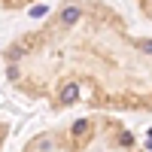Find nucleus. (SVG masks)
<instances>
[{
	"label": "nucleus",
	"mask_w": 152,
	"mask_h": 152,
	"mask_svg": "<svg viewBox=\"0 0 152 152\" xmlns=\"http://www.w3.org/2000/svg\"><path fill=\"white\" fill-rule=\"evenodd\" d=\"M3 76L49 110L152 113V37L110 3H64L6 43Z\"/></svg>",
	"instance_id": "nucleus-1"
},
{
	"label": "nucleus",
	"mask_w": 152,
	"mask_h": 152,
	"mask_svg": "<svg viewBox=\"0 0 152 152\" xmlns=\"http://www.w3.org/2000/svg\"><path fill=\"white\" fill-rule=\"evenodd\" d=\"M21 152H143L134 131L107 113L70 119L31 137Z\"/></svg>",
	"instance_id": "nucleus-2"
},
{
	"label": "nucleus",
	"mask_w": 152,
	"mask_h": 152,
	"mask_svg": "<svg viewBox=\"0 0 152 152\" xmlns=\"http://www.w3.org/2000/svg\"><path fill=\"white\" fill-rule=\"evenodd\" d=\"M6 140H9V125L0 119V152H3V146H6Z\"/></svg>",
	"instance_id": "nucleus-3"
},
{
	"label": "nucleus",
	"mask_w": 152,
	"mask_h": 152,
	"mask_svg": "<svg viewBox=\"0 0 152 152\" xmlns=\"http://www.w3.org/2000/svg\"><path fill=\"white\" fill-rule=\"evenodd\" d=\"M137 9H140V12H143L146 18H152V3H140V6H137Z\"/></svg>",
	"instance_id": "nucleus-4"
}]
</instances>
